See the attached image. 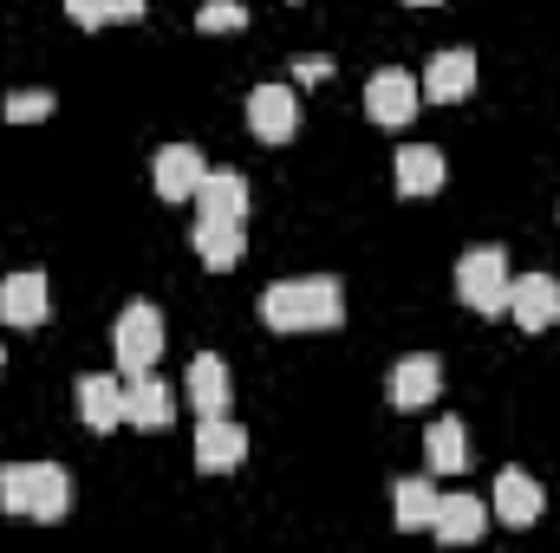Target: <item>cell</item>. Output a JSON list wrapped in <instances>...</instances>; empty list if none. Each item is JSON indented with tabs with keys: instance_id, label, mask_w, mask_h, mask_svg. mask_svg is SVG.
<instances>
[{
	"instance_id": "cell-16",
	"label": "cell",
	"mask_w": 560,
	"mask_h": 553,
	"mask_svg": "<svg viewBox=\"0 0 560 553\" xmlns=\"http://www.w3.org/2000/svg\"><path fill=\"white\" fill-rule=\"evenodd\" d=\"M436 391H443V365H436L430 352L398 358V372H392V404H398V411H423V404H436Z\"/></svg>"
},
{
	"instance_id": "cell-8",
	"label": "cell",
	"mask_w": 560,
	"mask_h": 553,
	"mask_svg": "<svg viewBox=\"0 0 560 553\" xmlns=\"http://www.w3.org/2000/svg\"><path fill=\"white\" fill-rule=\"evenodd\" d=\"M541 508H548V495H541V482H535L528 469H502V475H495V502H489V515H495L502 528H535Z\"/></svg>"
},
{
	"instance_id": "cell-27",
	"label": "cell",
	"mask_w": 560,
	"mask_h": 553,
	"mask_svg": "<svg viewBox=\"0 0 560 553\" xmlns=\"http://www.w3.org/2000/svg\"><path fill=\"white\" fill-rule=\"evenodd\" d=\"M105 20H143V0H105Z\"/></svg>"
},
{
	"instance_id": "cell-19",
	"label": "cell",
	"mask_w": 560,
	"mask_h": 553,
	"mask_svg": "<svg viewBox=\"0 0 560 553\" xmlns=\"http://www.w3.org/2000/svg\"><path fill=\"white\" fill-rule=\"evenodd\" d=\"M189 404H196V416H229V365L215 352L189 358Z\"/></svg>"
},
{
	"instance_id": "cell-25",
	"label": "cell",
	"mask_w": 560,
	"mask_h": 553,
	"mask_svg": "<svg viewBox=\"0 0 560 553\" xmlns=\"http://www.w3.org/2000/svg\"><path fill=\"white\" fill-rule=\"evenodd\" d=\"M0 508L26 515V462H0Z\"/></svg>"
},
{
	"instance_id": "cell-18",
	"label": "cell",
	"mask_w": 560,
	"mask_h": 553,
	"mask_svg": "<svg viewBox=\"0 0 560 553\" xmlns=\"http://www.w3.org/2000/svg\"><path fill=\"white\" fill-rule=\"evenodd\" d=\"M170 416H176V391H170L163 378L138 372V378L125 385V423H138V430H163Z\"/></svg>"
},
{
	"instance_id": "cell-4",
	"label": "cell",
	"mask_w": 560,
	"mask_h": 553,
	"mask_svg": "<svg viewBox=\"0 0 560 553\" xmlns=\"http://www.w3.org/2000/svg\"><path fill=\"white\" fill-rule=\"evenodd\" d=\"M112 352H118L125 378L150 372V365L163 358V313H156V306H125L118 326H112Z\"/></svg>"
},
{
	"instance_id": "cell-3",
	"label": "cell",
	"mask_w": 560,
	"mask_h": 553,
	"mask_svg": "<svg viewBox=\"0 0 560 553\" xmlns=\"http://www.w3.org/2000/svg\"><path fill=\"white\" fill-rule=\"evenodd\" d=\"M423 105V85L405 72V66H378L372 79H365V118L372 125H385V131H398V125H411Z\"/></svg>"
},
{
	"instance_id": "cell-12",
	"label": "cell",
	"mask_w": 560,
	"mask_h": 553,
	"mask_svg": "<svg viewBox=\"0 0 560 553\" xmlns=\"http://www.w3.org/2000/svg\"><path fill=\"white\" fill-rule=\"evenodd\" d=\"M482 528H489V502H482V495H436L430 534H436L443 548H469Z\"/></svg>"
},
{
	"instance_id": "cell-29",
	"label": "cell",
	"mask_w": 560,
	"mask_h": 553,
	"mask_svg": "<svg viewBox=\"0 0 560 553\" xmlns=\"http://www.w3.org/2000/svg\"><path fill=\"white\" fill-rule=\"evenodd\" d=\"M405 7H436V0H405Z\"/></svg>"
},
{
	"instance_id": "cell-24",
	"label": "cell",
	"mask_w": 560,
	"mask_h": 553,
	"mask_svg": "<svg viewBox=\"0 0 560 553\" xmlns=\"http://www.w3.org/2000/svg\"><path fill=\"white\" fill-rule=\"evenodd\" d=\"M0 111H7V125H39V118H52V92H13Z\"/></svg>"
},
{
	"instance_id": "cell-14",
	"label": "cell",
	"mask_w": 560,
	"mask_h": 553,
	"mask_svg": "<svg viewBox=\"0 0 560 553\" xmlns=\"http://www.w3.org/2000/svg\"><path fill=\"white\" fill-rule=\"evenodd\" d=\"M46 313H52V299H46V274L39 268L0 280V326H39Z\"/></svg>"
},
{
	"instance_id": "cell-2",
	"label": "cell",
	"mask_w": 560,
	"mask_h": 553,
	"mask_svg": "<svg viewBox=\"0 0 560 553\" xmlns=\"http://www.w3.org/2000/svg\"><path fill=\"white\" fill-rule=\"evenodd\" d=\"M509 255L502 248H469L456 261V293L469 313H509Z\"/></svg>"
},
{
	"instance_id": "cell-10",
	"label": "cell",
	"mask_w": 560,
	"mask_h": 553,
	"mask_svg": "<svg viewBox=\"0 0 560 553\" xmlns=\"http://www.w3.org/2000/svg\"><path fill=\"white\" fill-rule=\"evenodd\" d=\"M509 313L522 319V332H548V326H560V280L555 274L509 280Z\"/></svg>"
},
{
	"instance_id": "cell-20",
	"label": "cell",
	"mask_w": 560,
	"mask_h": 553,
	"mask_svg": "<svg viewBox=\"0 0 560 553\" xmlns=\"http://www.w3.org/2000/svg\"><path fill=\"white\" fill-rule=\"evenodd\" d=\"M196 261L209 268V274H229V268H242V255H248V242H242V228L235 222H196Z\"/></svg>"
},
{
	"instance_id": "cell-17",
	"label": "cell",
	"mask_w": 560,
	"mask_h": 553,
	"mask_svg": "<svg viewBox=\"0 0 560 553\" xmlns=\"http://www.w3.org/2000/svg\"><path fill=\"white\" fill-rule=\"evenodd\" d=\"M450 183V163L436 143H405L398 150V196H436Z\"/></svg>"
},
{
	"instance_id": "cell-7",
	"label": "cell",
	"mask_w": 560,
	"mask_h": 553,
	"mask_svg": "<svg viewBox=\"0 0 560 553\" xmlns=\"http://www.w3.org/2000/svg\"><path fill=\"white\" fill-rule=\"evenodd\" d=\"M248 462V430L229 423V416H202L196 423V469L202 475H229Z\"/></svg>"
},
{
	"instance_id": "cell-21",
	"label": "cell",
	"mask_w": 560,
	"mask_h": 553,
	"mask_svg": "<svg viewBox=\"0 0 560 553\" xmlns=\"http://www.w3.org/2000/svg\"><path fill=\"white\" fill-rule=\"evenodd\" d=\"M423 456H430V469H436V475L469 469V436H463V423H456V416H436V423L423 430Z\"/></svg>"
},
{
	"instance_id": "cell-28",
	"label": "cell",
	"mask_w": 560,
	"mask_h": 553,
	"mask_svg": "<svg viewBox=\"0 0 560 553\" xmlns=\"http://www.w3.org/2000/svg\"><path fill=\"white\" fill-rule=\"evenodd\" d=\"M326 72H332V59H300L293 66V79H326Z\"/></svg>"
},
{
	"instance_id": "cell-22",
	"label": "cell",
	"mask_w": 560,
	"mask_h": 553,
	"mask_svg": "<svg viewBox=\"0 0 560 553\" xmlns=\"http://www.w3.org/2000/svg\"><path fill=\"white\" fill-rule=\"evenodd\" d=\"M392 515H398V528L405 534H418L436 521V482H423V475H405L398 489H392Z\"/></svg>"
},
{
	"instance_id": "cell-11",
	"label": "cell",
	"mask_w": 560,
	"mask_h": 553,
	"mask_svg": "<svg viewBox=\"0 0 560 553\" xmlns=\"http://www.w3.org/2000/svg\"><path fill=\"white\" fill-rule=\"evenodd\" d=\"M72 515V475L59 462H26V521H66Z\"/></svg>"
},
{
	"instance_id": "cell-13",
	"label": "cell",
	"mask_w": 560,
	"mask_h": 553,
	"mask_svg": "<svg viewBox=\"0 0 560 553\" xmlns=\"http://www.w3.org/2000/svg\"><path fill=\"white\" fill-rule=\"evenodd\" d=\"M423 98L430 105H463L469 92H476V52H436L430 66H423Z\"/></svg>"
},
{
	"instance_id": "cell-26",
	"label": "cell",
	"mask_w": 560,
	"mask_h": 553,
	"mask_svg": "<svg viewBox=\"0 0 560 553\" xmlns=\"http://www.w3.org/2000/svg\"><path fill=\"white\" fill-rule=\"evenodd\" d=\"M66 7H72V20H79L85 33H92V26H105V0H66Z\"/></svg>"
},
{
	"instance_id": "cell-6",
	"label": "cell",
	"mask_w": 560,
	"mask_h": 553,
	"mask_svg": "<svg viewBox=\"0 0 560 553\" xmlns=\"http://www.w3.org/2000/svg\"><path fill=\"white\" fill-rule=\"evenodd\" d=\"M202 176H209V163H202V150H196V143H163V150H156V163H150V183H156V196H163V202H196Z\"/></svg>"
},
{
	"instance_id": "cell-15",
	"label": "cell",
	"mask_w": 560,
	"mask_h": 553,
	"mask_svg": "<svg viewBox=\"0 0 560 553\" xmlns=\"http://www.w3.org/2000/svg\"><path fill=\"white\" fill-rule=\"evenodd\" d=\"M79 416H85V430H118L125 423V378H112V372H85L79 378Z\"/></svg>"
},
{
	"instance_id": "cell-23",
	"label": "cell",
	"mask_w": 560,
	"mask_h": 553,
	"mask_svg": "<svg viewBox=\"0 0 560 553\" xmlns=\"http://www.w3.org/2000/svg\"><path fill=\"white\" fill-rule=\"evenodd\" d=\"M242 26H248L242 0H202L196 7V33H242Z\"/></svg>"
},
{
	"instance_id": "cell-1",
	"label": "cell",
	"mask_w": 560,
	"mask_h": 553,
	"mask_svg": "<svg viewBox=\"0 0 560 553\" xmlns=\"http://www.w3.org/2000/svg\"><path fill=\"white\" fill-rule=\"evenodd\" d=\"M261 326L275 332H332L346 326V286L332 274H293L261 293Z\"/></svg>"
},
{
	"instance_id": "cell-5",
	"label": "cell",
	"mask_w": 560,
	"mask_h": 553,
	"mask_svg": "<svg viewBox=\"0 0 560 553\" xmlns=\"http://www.w3.org/2000/svg\"><path fill=\"white\" fill-rule=\"evenodd\" d=\"M248 131H255V143H293V131H300V98H293V85L268 79V85L248 92Z\"/></svg>"
},
{
	"instance_id": "cell-9",
	"label": "cell",
	"mask_w": 560,
	"mask_h": 553,
	"mask_svg": "<svg viewBox=\"0 0 560 553\" xmlns=\"http://www.w3.org/2000/svg\"><path fill=\"white\" fill-rule=\"evenodd\" d=\"M196 222H248V176L242 169H209L196 189Z\"/></svg>"
}]
</instances>
